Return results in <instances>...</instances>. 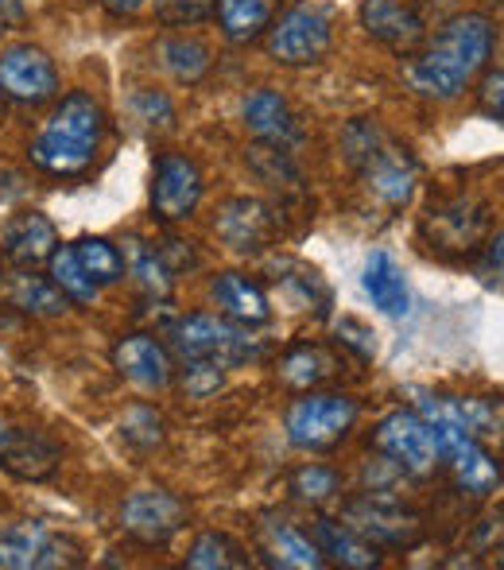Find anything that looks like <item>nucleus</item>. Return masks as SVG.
Returning <instances> with one entry per match:
<instances>
[{
  "label": "nucleus",
  "instance_id": "obj_1",
  "mask_svg": "<svg viewBox=\"0 0 504 570\" xmlns=\"http://www.w3.org/2000/svg\"><path fill=\"white\" fill-rule=\"evenodd\" d=\"M493 55V23L482 12H462L438 28V36L404 67V78L419 98L454 101L485 70Z\"/></svg>",
  "mask_w": 504,
  "mask_h": 570
},
{
  "label": "nucleus",
  "instance_id": "obj_2",
  "mask_svg": "<svg viewBox=\"0 0 504 570\" xmlns=\"http://www.w3.org/2000/svg\"><path fill=\"white\" fill-rule=\"evenodd\" d=\"M106 136V109L90 98V94L75 90L39 125L36 140H31L28 156L39 171L55 175V179H78L93 167Z\"/></svg>",
  "mask_w": 504,
  "mask_h": 570
},
{
  "label": "nucleus",
  "instance_id": "obj_3",
  "mask_svg": "<svg viewBox=\"0 0 504 570\" xmlns=\"http://www.w3.org/2000/svg\"><path fill=\"white\" fill-rule=\"evenodd\" d=\"M349 167L357 171V179L365 183L373 198H381L384 206H407L419 183V164L407 151V144H399L381 120L362 117L346 128L342 136Z\"/></svg>",
  "mask_w": 504,
  "mask_h": 570
},
{
  "label": "nucleus",
  "instance_id": "obj_4",
  "mask_svg": "<svg viewBox=\"0 0 504 570\" xmlns=\"http://www.w3.org/2000/svg\"><path fill=\"white\" fill-rule=\"evenodd\" d=\"M167 350L182 365H218V368H234L241 361L256 357V342L249 338V326L234 323L226 315H206V311L167 326Z\"/></svg>",
  "mask_w": 504,
  "mask_h": 570
},
{
  "label": "nucleus",
  "instance_id": "obj_5",
  "mask_svg": "<svg viewBox=\"0 0 504 570\" xmlns=\"http://www.w3.org/2000/svg\"><path fill=\"white\" fill-rule=\"evenodd\" d=\"M357 415L362 407L346 392H307V396L291 400L284 431L299 451H330L354 431Z\"/></svg>",
  "mask_w": 504,
  "mask_h": 570
},
{
  "label": "nucleus",
  "instance_id": "obj_6",
  "mask_svg": "<svg viewBox=\"0 0 504 570\" xmlns=\"http://www.w3.org/2000/svg\"><path fill=\"white\" fill-rule=\"evenodd\" d=\"M334 47V16L326 4H291L268 28V55L284 67H315Z\"/></svg>",
  "mask_w": 504,
  "mask_h": 570
},
{
  "label": "nucleus",
  "instance_id": "obj_7",
  "mask_svg": "<svg viewBox=\"0 0 504 570\" xmlns=\"http://www.w3.org/2000/svg\"><path fill=\"white\" fill-rule=\"evenodd\" d=\"M373 446L388 458L396 470L412 473V478H427L443 465V446H438V431L427 415L419 412H392L384 415L373 431Z\"/></svg>",
  "mask_w": 504,
  "mask_h": 570
},
{
  "label": "nucleus",
  "instance_id": "obj_8",
  "mask_svg": "<svg viewBox=\"0 0 504 570\" xmlns=\"http://www.w3.org/2000/svg\"><path fill=\"white\" fill-rule=\"evenodd\" d=\"M78 563L82 548L70 535L47 528L43 520H20L0 532V570H51Z\"/></svg>",
  "mask_w": 504,
  "mask_h": 570
},
{
  "label": "nucleus",
  "instance_id": "obj_9",
  "mask_svg": "<svg viewBox=\"0 0 504 570\" xmlns=\"http://www.w3.org/2000/svg\"><path fill=\"white\" fill-rule=\"evenodd\" d=\"M485 229H490V206L470 195H454L435 203L423 214V237L435 253L470 256L482 248Z\"/></svg>",
  "mask_w": 504,
  "mask_h": 570
},
{
  "label": "nucleus",
  "instance_id": "obj_10",
  "mask_svg": "<svg viewBox=\"0 0 504 570\" xmlns=\"http://www.w3.org/2000/svg\"><path fill=\"white\" fill-rule=\"evenodd\" d=\"M59 94L55 59L36 43H12L0 51V98L16 106H43Z\"/></svg>",
  "mask_w": 504,
  "mask_h": 570
},
{
  "label": "nucleus",
  "instance_id": "obj_11",
  "mask_svg": "<svg viewBox=\"0 0 504 570\" xmlns=\"http://www.w3.org/2000/svg\"><path fill=\"white\" fill-rule=\"evenodd\" d=\"M121 528L144 548H167L187 528V504L167 489H136L121 504Z\"/></svg>",
  "mask_w": 504,
  "mask_h": 570
},
{
  "label": "nucleus",
  "instance_id": "obj_12",
  "mask_svg": "<svg viewBox=\"0 0 504 570\" xmlns=\"http://www.w3.org/2000/svg\"><path fill=\"white\" fill-rule=\"evenodd\" d=\"M202 203V171L190 156L164 151L151 171V214L159 222H187Z\"/></svg>",
  "mask_w": 504,
  "mask_h": 570
},
{
  "label": "nucleus",
  "instance_id": "obj_13",
  "mask_svg": "<svg viewBox=\"0 0 504 570\" xmlns=\"http://www.w3.org/2000/svg\"><path fill=\"white\" fill-rule=\"evenodd\" d=\"M346 524L357 528L377 548H415L423 540V524L399 501L381 493H365L346 504Z\"/></svg>",
  "mask_w": 504,
  "mask_h": 570
},
{
  "label": "nucleus",
  "instance_id": "obj_14",
  "mask_svg": "<svg viewBox=\"0 0 504 570\" xmlns=\"http://www.w3.org/2000/svg\"><path fill=\"white\" fill-rule=\"evenodd\" d=\"M435 431H438V446H443V462L454 470V481H458L462 493L490 497L501 485V465L482 446V439L462 428H451V423H435Z\"/></svg>",
  "mask_w": 504,
  "mask_h": 570
},
{
  "label": "nucleus",
  "instance_id": "obj_15",
  "mask_svg": "<svg viewBox=\"0 0 504 570\" xmlns=\"http://www.w3.org/2000/svg\"><path fill=\"white\" fill-rule=\"evenodd\" d=\"M256 540H260V556L268 567L279 570H318L326 567V556L318 551V543L310 535H303L291 520L276 517V512H264L260 528H256Z\"/></svg>",
  "mask_w": 504,
  "mask_h": 570
},
{
  "label": "nucleus",
  "instance_id": "obj_16",
  "mask_svg": "<svg viewBox=\"0 0 504 570\" xmlns=\"http://www.w3.org/2000/svg\"><path fill=\"white\" fill-rule=\"evenodd\" d=\"M59 248V233H55V222L39 210H20L4 222L0 229V253L12 268H36V264H47L51 253Z\"/></svg>",
  "mask_w": 504,
  "mask_h": 570
},
{
  "label": "nucleus",
  "instance_id": "obj_17",
  "mask_svg": "<svg viewBox=\"0 0 504 570\" xmlns=\"http://www.w3.org/2000/svg\"><path fill=\"white\" fill-rule=\"evenodd\" d=\"M113 365H117V373H121L128 384H136L140 392L167 389L175 376L171 353H167V345L159 338H151V334H128V338L117 342Z\"/></svg>",
  "mask_w": 504,
  "mask_h": 570
},
{
  "label": "nucleus",
  "instance_id": "obj_18",
  "mask_svg": "<svg viewBox=\"0 0 504 570\" xmlns=\"http://www.w3.org/2000/svg\"><path fill=\"white\" fill-rule=\"evenodd\" d=\"M214 233L234 253H260L276 240V214L256 198H234V203L221 206Z\"/></svg>",
  "mask_w": 504,
  "mask_h": 570
},
{
  "label": "nucleus",
  "instance_id": "obj_19",
  "mask_svg": "<svg viewBox=\"0 0 504 570\" xmlns=\"http://www.w3.org/2000/svg\"><path fill=\"white\" fill-rule=\"evenodd\" d=\"M241 117H245V128L256 136L260 144H276V148H295L303 140V128H299V117L291 114L284 94L268 90H253L241 106Z\"/></svg>",
  "mask_w": 504,
  "mask_h": 570
},
{
  "label": "nucleus",
  "instance_id": "obj_20",
  "mask_svg": "<svg viewBox=\"0 0 504 570\" xmlns=\"http://www.w3.org/2000/svg\"><path fill=\"white\" fill-rule=\"evenodd\" d=\"M62 462V451L43 435L0 428V470L20 481H47Z\"/></svg>",
  "mask_w": 504,
  "mask_h": 570
},
{
  "label": "nucleus",
  "instance_id": "obj_21",
  "mask_svg": "<svg viewBox=\"0 0 504 570\" xmlns=\"http://www.w3.org/2000/svg\"><path fill=\"white\" fill-rule=\"evenodd\" d=\"M0 303L28 318H55L70 307V299L55 287V279L36 276L31 268H12L0 276Z\"/></svg>",
  "mask_w": 504,
  "mask_h": 570
},
{
  "label": "nucleus",
  "instance_id": "obj_22",
  "mask_svg": "<svg viewBox=\"0 0 504 570\" xmlns=\"http://www.w3.org/2000/svg\"><path fill=\"white\" fill-rule=\"evenodd\" d=\"M362 28L369 31L377 43L392 51H412L423 43V20L407 0H365L362 4Z\"/></svg>",
  "mask_w": 504,
  "mask_h": 570
},
{
  "label": "nucleus",
  "instance_id": "obj_23",
  "mask_svg": "<svg viewBox=\"0 0 504 570\" xmlns=\"http://www.w3.org/2000/svg\"><path fill=\"white\" fill-rule=\"evenodd\" d=\"M210 299L218 315L234 318L241 326H264L271 318V303L256 279L241 276V272H221L210 284Z\"/></svg>",
  "mask_w": 504,
  "mask_h": 570
},
{
  "label": "nucleus",
  "instance_id": "obj_24",
  "mask_svg": "<svg viewBox=\"0 0 504 570\" xmlns=\"http://www.w3.org/2000/svg\"><path fill=\"white\" fill-rule=\"evenodd\" d=\"M315 543L326 556V563H338L346 570H373L381 567V548L365 540L357 528H349L346 520L318 517L315 520Z\"/></svg>",
  "mask_w": 504,
  "mask_h": 570
},
{
  "label": "nucleus",
  "instance_id": "obj_25",
  "mask_svg": "<svg viewBox=\"0 0 504 570\" xmlns=\"http://www.w3.org/2000/svg\"><path fill=\"white\" fill-rule=\"evenodd\" d=\"M362 287H365V295H369L373 307H377L381 315L404 318L407 311H412V292H407L404 268H399L388 253H373L369 261H365Z\"/></svg>",
  "mask_w": 504,
  "mask_h": 570
},
{
  "label": "nucleus",
  "instance_id": "obj_26",
  "mask_svg": "<svg viewBox=\"0 0 504 570\" xmlns=\"http://www.w3.org/2000/svg\"><path fill=\"white\" fill-rule=\"evenodd\" d=\"M279 0H218L214 4V16H218V28L229 43H253L256 36L271 28L276 20Z\"/></svg>",
  "mask_w": 504,
  "mask_h": 570
},
{
  "label": "nucleus",
  "instance_id": "obj_27",
  "mask_svg": "<svg viewBox=\"0 0 504 570\" xmlns=\"http://www.w3.org/2000/svg\"><path fill=\"white\" fill-rule=\"evenodd\" d=\"M159 59H164L167 75L175 82H198V78L210 70V47L195 36H171L159 43Z\"/></svg>",
  "mask_w": 504,
  "mask_h": 570
},
{
  "label": "nucleus",
  "instance_id": "obj_28",
  "mask_svg": "<svg viewBox=\"0 0 504 570\" xmlns=\"http://www.w3.org/2000/svg\"><path fill=\"white\" fill-rule=\"evenodd\" d=\"M75 256L82 261V268L90 272V279L98 287H109V284H121L125 272H128V261L125 253L106 237H78L75 240Z\"/></svg>",
  "mask_w": 504,
  "mask_h": 570
},
{
  "label": "nucleus",
  "instance_id": "obj_29",
  "mask_svg": "<svg viewBox=\"0 0 504 570\" xmlns=\"http://www.w3.org/2000/svg\"><path fill=\"white\" fill-rule=\"evenodd\" d=\"M47 268H51L55 287H59L70 303H78V307H90V303L98 299V284H93L90 272H86L82 261L75 256V245L55 248L51 261H47Z\"/></svg>",
  "mask_w": 504,
  "mask_h": 570
},
{
  "label": "nucleus",
  "instance_id": "obj_30",
  "mask_svg": "<svg viewBox=\"0 0 504 570\" xmlns=\"http://www.w3.org/2000/svg\"><path fill=\"white\" fill-rule=\"evenodd\" d=\"M190 570H237L249 567V551L226 532H202L187 551Z\"/></svg>",
  "mask_w": 504,
  "mask_h": 570
},
{
  "label": "nucleus",
  "instance_id": "obj_31",
  "mask_svg": "<svg viewBox=\"0 0 504 570\" xmlns=\"http://www.w3.org/2000/svg\"><path fill=\"white\" fill-rule=\"evenodd\" d=\"M330 373H334V361L318 345H295L279 361V381L291 384V389H315Z\"/></svg>",
  "mask_w": 504,
  "mask_h": 570
},
{
  "label": "nucleus",
  "instance_id": "obj_32",
  "mask_svg": "<svg viewBox=\"0 0 504 570\" xmlns=\"http://www.w3.org/2000/svg\"><path fill=\"white\" fill-rule=\"evenodd\" d=\"M128 272H132V279L140 284V292L148 295L151 303L156 299H167L175 287V276H171V264L164 261L159 253H151V248H144L140 240H132V248H128Z\"/></svg>",
  "mask_w": 504,
  "mask_h": 570
},
{
  "label": "nucleus",
  "instance_id": "obj_33",
  "mask_svg": "<svg viewBox=\"0 0 504 570\" xmlns=\"http://www.w3.org/2000/svg\"><path fill=\"white\" fill-rule=\"evenodd\" d=\"M287 489H291V497L303 504H326L342 493V478H338V470H330V465L307 462L287 478Z\"/></svg>",
  "mask_w": 504,
  "mask_h": 570
},
{
  "label": "nucleus",
  "instance_id": "obj_34",
  "mask_svg": "<svg viewBox=\"0 0 504 570\" xmlns=\"http://www.w3.org/2000/svg\"><path fill=\"white\" fill-rule=\"evenodd\" d=\"M121 439L128 446H140V451H151V446L164 443V420H159L151 407H132V412L121 420Z\"/></svg>",
  "mask_w": 504,
  "mask_h": 570
},
{
  "label": "nucleus",
  "instance_id": "obj_35",
  "mask_svg": "<svg viewBox=\"0 0 504 570\" xmlns=\"http://www.w3.org/2000/svg\"><path fill=\"white\" fill-rule=\"evenodd\" d=\"M477 109L504 128V70H490L477 86Z\"/></svg>",
  "mask_w": 504,
  "mask_h": 570
},
{
  "label": "nucleus",
  "instance_id": "obj_36",
  "mask_svg": "<svg viewBox=\"0 0 504 570\" xmlns=\"http://www.w3.org/2000/svg\"><path fill=\"white\" fill-rule=\"evenodd\" d=\"M477 272H482V279L490 287H504V229L493 233V237L485 240L482 264H477Z\"/></svg>",
  "mask_w": 504,
  "mask_h": 570
},
{
  "label": "nucleus",
  "instance_id": "obj_37",
  "mask_svg": "<svg viewBox=\"0 0 504 570\" xmlns=\"http://www.w3.org/2000/svg\"><path fill=\"white\" fill-rule=\"evenodd\" d=\"M136 114H140V120H148V125H171V120H175L171 101H167L164 94H156V90L136 94Z\"/></svg>",
  "mask_w": 504,
  "mask_h": 570
},
{
  "label": "nucleus",
  "instance_id": "obj_38",
  "mask_svg": "<svg viewBox=\"0 0 504 570\" xmlns=\"http://www.w3.org/2000/svg\"><path fill=\"white\" fill-rule=\"evenodd\" d=\"M221 376H226V368H218V365H182V384H187V392H195V396L218 392Z\"/></svg>",
  "mask_w": 504,
  "mask_h": 570
},
{
  "label": "nucleus",
  "instance_id": "obj_39",
  "mask_svg": "<svg viewBox=\"0 0 504 570\" xmlns=\"http://www.w3.org/2000/svg\"><path fill=\"white\" fill-rule=\"evenodd\" d=\"M206 8H210V0H159L164 20H198Z\"/></svg>",
  "mask_w": 504,
  "mask_h": 570
},
{
  "label": "nucleus",
  "instance_id": "obj_40",
  "mask_svg": "<svg viewBox=\"0 0 504 570\" xmlns=\"http://www.w3.org/2000/svg\"><path fill=\"white\" fill-rule=\"evenodd\" d=\"M101 8H106L109 16H117V20H125V16H136L148 8V0H101Z\"/></svg>",
  "mask_w": 504,
  "mask_h": 570
},
{
  "label": "nucleus",
  "instance_id": "obj_41",
  "mask_svg": "<svg viewBox=\"0 0 504 570\" xmlns=\"http://www.w3.org/2000/svg\"><path fill=\"white\" fill-rule=\"evenodd\" d=\"M23 16H28V8H23V0H0V20L12 28V23H20Z\"/></svg>",
  "mask_w": 504,
  "mask_h": 570
},
{
  "label": "nucleus",
  "instance_id": "obj_42",
  "mask_svg": "<svg viewBox=\"0 0 504 570\" xmlns=\"http://www.w3.org/2000/svg\"><path fill=\"white\" fill-rule=\"evenodd\" d=\"M4 28H8V23H4V20H0V31H4Z\"/></svg>",
  "mask_w": 504,
  "mask_h": 570
}]
</instances>
